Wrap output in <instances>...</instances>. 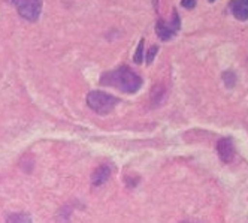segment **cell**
I'll use <instances>...</instances> for the list:
<instances>
[{
	"label": "cell",
	"mask_w": 248,
	"mask_h": 223,
	"mask_svg": "<svg viewBox=\"0 0 248 223\" xmlns=\"http://www.w3.org/2000/svg\"><path fill=\"white\" fill-rule=\"evenodd\" d=\"M100 84L109 85V87H114L123 93H136L142 87V78L133 72L129 66L123 64L114 71L105 72L100 77Z\"/></svg>",
	"instance_id": "6da1fadb"
},
{
	"label": "cell",
	"mask_w": 248,
	"mask_h": 223,
	"mask_svg": "<svg viewBox=\"0 0 248 223\" xmlns=\"http://www.w3.org/2000/svg\"><path fill=\"white\" fill-rule=\"evenodd\" d=\"M118 104H120L118 97H115L109 93L99 92V90H93L87 96V105L90 107L94 112L102 114V115L111 112Z\"/></svg>",
	"instance_id": "7a4b0ae2"
},
{
	"label": "cell",
	"mask_w": 248,
	"mask_h": 223,
	"mask_svg": "<svg viewBox=\"0 0 248 223\" xmlns=\"http://www.w3.org/2000/svg\"><path fill=\"white\" fill-rule=\"evenodd\" d=\"M18 14L27 21H36L42 11V0H16Z\"/></svg>",
	"instance_id": "3957f363"
},
{
	"label": "cell",
	"mask_w": 248,
	"mask_h": 223,
	"mask_svg": "<svg viewBox=\"0 0 248 223\" xmlns=\"http://www.w3.org/2000/svg\"><path fill=\"white\" fill-rule=\"evenodd\" d=\"M217 153L224 163H230L235 158V144L232 138H221L217 143Z\"/></svg>",
	"instance_id": "277c9868"
},
{
	"label": "cell",
	"mask_w": 248,
	"mask_h": 223,
	"mask_svg": "<svg viewBox=\"0 0 248 223\" xmlns=\"http://www.w3.org/2000/svg\"><path fill=\"white\" fill-rule=\"evenodd\" d=\"M112 174V169L109 165H100L94 169V173L92 175V183L93 186H102L103 183H106L109 180Z\"/></svg>",
	"instance_id": "5b68a950"
},
{
	"label": "cell",
	"mask_w": 248,
	"mask_h": 223,
	"mask_svg": "<svg viewBox=\"0 0 248 223\" xmlns=\"http://www.w3.org/2000/svg\"><path fill=\"white\" fill-rule=\"evenodd\" d=\"M230 11L235 15V18L241 21L248 20V0H232L230 2Z\"/></svg>",
	"instance_id": "8992f818"
},
{
	"label": "cell",
	"mask_w": 248,
	"mask_h": 223,
	"mask_svg": "<svg viewBox=\"0 0 248 223\" xmlns=\"http://www.w3.org/2000/svg\"><path fill=\"white\" fill-rule=\"evenodd\" d=\"M155 33H157V36L160 38L162 41H169L175 35V29L170 24L165 23L163 20H158L155 23Z\"/></svg>",
	"instance_id": "52a82bcc"
},
{
	"label": "cell",
	"mask_w": 248,
	"mask_h": 223,
	"mask_svg": "<svg viewBox=\"0 0 248 223\" xmlns=\"http://www.w3.org/2000/svg\"><path fill=\"white\" fill-rule=\"evenodd\" d=\"M6 223H31V217L27 213H12L6 217Z\"/></svg>",
	"instance_id": "ba28073f"
},
{
	"label": "cell",
	"mask_w": 248,
	"mask_h": 223,
	"mask_svg": "<svg viewBox=\"0 0 248 223\" xmlns=\"http://www.w3.org/2000/svg\"><path fill=\"white\" fill-rule=\"evenodd\" d=\"M144 39H140L139 41V45H138V48H136V53H135V56H133V60H135V63L136 64H140L144 62Z\"/></svg>",
	"instance_id": "9c48e42d"
},
{
	"label": "cell",
	"mask_w": 248,
	"mask_h": 223,
	"mask_svg": "<svg viewBox=\"0 0 248 223\" xmlns=\"http://www.w3.org/2000/svg\"><path fill=\"white\" fill-rule=\"evenodd\" d=\"M223 81H224V84H226V87L232 89L233 85H235V82H236V75H235L232 71H226V72L223 74Z\"/></svg>",
	"instance_id": "30bf717a"
},
{
	"label": "cell",
	"mask_w": 248,
	"mask_h": 223,
	"mask_svg": "<svg viewBox=\"0 0 248 223\" xmlns=\"http://www.w3.org/2000/svg\"><path fill=\"white\" fill-rule=\"evenodd\" d=\"M169 24L175 29V32H176V30H180L181 23H180V16H178V14H176V11H173V12H172V20H170V23H169Z\"/></svg>",
	"instance_id": "8fae6325"
},
{
	"label": "cell",
	"mask_w": 248,
	"mask_h": 223,
	"mask_svg": "<svg viewBox=\"0 0 248 223\" xmlns=\"http://www.w3.org/2000/svg\"><path fill=\"white\" fill-rule=\"evenodd\" d=\"M157 51H158V47H157V45H154V47H151V48L148 49V53H147V63H148V64L153 63V60H154V57H155V54H157Z\"/></svg>",
	"instance_id": "7c38bea8"
},
{
	"label": "cell",
	"mask_w": 248,
	"mask_h": 223,
	"mask_svg": "<svg viewBox=\"0 0 248 223\" xmlns=\"http://www.w3.org/2000/svg\"><path fill=\"white\" fill-rule=\"evenodd\" d=\"M196 2H198V0H181V5L184 8H187V9H191V8H194Z\"/></svg>",
	"instance_id": "4fadbf2b"
},
{
	"label": "cell",
	"mask_w": 248,
	"mask_h": 223,
	"mask_svg": "<svg viewBox=\"0 0 248 223\" xmlns=\"http://www.w3.org/2000/svg\"><path fill=\"white\" fill-rule=\"evenodd\" d=\"M8 2H11V3H14V2H16V0H8Z\"/></svg>",
	"instance_id": "5bb4252c"
},
{
	"label": "cell",
	"mask_w": 248,
	"mask_h": 223,
	"mask_svg": "<svg viewBox=\"0 0 248 223\" xmlns=\"http://www.w3.org/2000/svg\"><path fill=\"white\" fill-rule=\"evenodd\" d=\"M208 2H211V3H212V2H216V0H208Z\"/></svg>",
	"instance_id": "9a60e30c"
}]
</instances>
